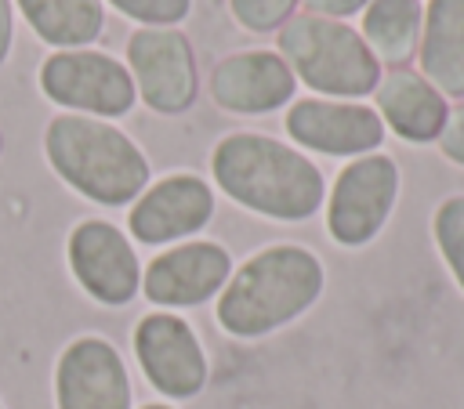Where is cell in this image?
<instances>
[{"instance_id": "cell-1", "label": "cell", "mask_w": 464, "mask_h": 409, "mask_svg": "<svg viewBox=\"0 0 464 409\" xmlns=\"http://www.w3.org/2000/svg\"><path fill=\"white\" fill-rule=\"evenodd\" d=\"M218 188L272 221H304L326 199L323 170L297 148L268 134H228L210 152Z\"/></svg>"}, {"instance_id": "cell-2", "label": "cell", "mask_w": 464, "mask_h": 409, "mask_svg": "<svg viewBox=\"0 0 464 409\" xmlns=\"http://www.w3.org/2000/svg\"><path fill=\"white\" fill-rule=\"evenodd\" d=\"M323 261L294 243L257 250L218 293V326L228 337L257 340L301 319L323 293Z\"/></svg>"}, {"instance_id": "cell-3", "label": "cell", "mask_w": 464, "mask_h": 409, "mask_svg": "<svg viewBox=\"0 0 464 409\" xmlns=\"http://www.w3.org/2000/svg\"><path fill=\"white\" fill-rule=\"evenodd\" d=\"M51 170L83 199L102 206H127L149 188L145 152L109 119L62 112L44 130Z\"/></svg>"}, {"instance_id": "cell-4", "label": "cell", "mask_w": 464, "mask_h": 409, "mask_svg": "<svg viewBox=\"0 0 464 409\" xmlns=\"http://www.w3.org/2000/svg\"><path fill=\"white\" fill-rule=\"evenodd\" d=\"M279 58L304 87L326 98H362L381 80V62L359 29L308 11L279 29Z\"/></svg>"}, {"instance_id": "cell-5", "label": "cell", "mask_w": 464, "mask_h": 409, "mask_svg": "<svg viewBox=\"0 0 464 409\" xmlns=\"http://www.w3.org/2000/svg\"><path fill=\"white\" fill-rule=\"evenodd\" d=\"M40 87L54 105L98 119L123 116L138 101L130 69L102 51H54L40 65Z\"/></svg>"}, {"instance_id": "cell-6", "label": "cell", "mask_w": 464, "mask_h": 409, "mask_svg": "<svg viewBox=\"0 0 464 409\" xmlns=\"http://www.w3.org/2000/svg\"><path fill=\"white\" fill-rule=\"evenodd\" d=\"M399 199V166L392 156H355L334 181L326 199V232L341 246H366Z\"/></svg>"}, {"instance_id": "cell-7", "label": "cell", "mask_w": 464, "mask_h": 409, "mask_svg": "<svg viewBox=\"0 0 464 409\" xmlns=\"http://www.w3.org/2000/svg\"><path fill=\"white\" fill-rule=\"evenodd\" d=\"M134 358H138L145 380L163 398H174V402L196 398L210 376L207 351H203L196 329L170 311H152V315L138 319Z\"/></svg>"}, {"instance_id": "cell-8", "label": "cell", "mask_w": 464, "mask_h": 409, "mask_svg": "<svg viewBox=\"0 0 464 409\" xmlns=\"http://www.w3.org/2000/svg\"><path fill=\"white\" fill-rule=\"evenodd\" d=\"M127 69L138 98L163 116L185 112L196 101V54L178 29H138L127 40Z\"/></svg>"}, {"instance_id": "cell-9", "label": "cell", "mask_w": 464, "mask_h": 409, "mask_svg": "<svg viewBox=\"0 0 464 409\" xmlns=\"http://www.w3.org/2000/svg\"><path fill=\"white\" fill-rule=\"evenodd\" d=\"M69 268L87 297L123 308L141 290V264L130 239L109 221H80L69 235Z\"/></svg>"}, {"instance_id": "cell-10", "label": "cell", "mask_w": 464, "mask_h": 409, "mask_svg": "<svg viewBox=\"0 0 464 409\" xmlns=\"http://www.w3.org/2000/svg\"><path fill=\"white\" fill-rule=\"evenodd\" d=\"M134 391L120 351L102 337H76L54 366L58 409H130Z\"/></svg>"}, {"instance_id": "cell-11", "label": "cell", "mask_w": 464, "mask_h": 409, "mask_svg": "<svg viewBox=\"0 0 464 409\" xmlns=\"http://www.w3.org/2000/svg\"><path fill=\"white\" fill-rule=\"evenodd\" d=\"M286 134L323 156H370L384 145V119L362 101H326L304 98L286 112Z\"/></svg>"}, {"instance_id": "cell-12", "label": "cell", "mask_w": 464, "mask_h": 409, "mask_svg": "<svg viewBox=\"0 0 464 409\" xmlns=\"http://www.w3.org/2000/svg\"><path fill=\"white\" fill-rule=\"evenodd\" d=\"M210 217H214V188L196 174H170L149 185L134 199L127 224L138 243L163 246L203 232Z\"/></svg>"}, {"instance_id": "cell-13", "label": "cell", "mask_w": 464, "mask_h": 409, "mask_svg": "<svg viewBox=\"0 0 464 409\" xmlns=\"http://www.w3.org/2000/svg\"><path fill=\"white\" fill-rule=\"evenodd\" d=\"M232 275V257L225 246L196 239L163 250L141 271V293L160 308H196L225 290Z\"/></svg>"}, {"instance_id": "cell-14", "label": "cell", "mask_w": 464, "mask_h": 409, "mask_svg": "<svg viewBox=\"0 0 464 409\" xmlns=\"http://www.w3.org/2000/svg\"><path fill=\"white\" fill-rule=\"evenodd\" d=\"M294 90H297V76L276 51H239L221 58L210 72L214 105L239 116L276 112L294 98Z\"/></svg>"}, {"instance_id": "cell-15", "label": "cell", "mask_w": 464, "mask_h": 409, "mask_svg": "<svg viewBox=\"0 0 464 409\" xmlns=\"http://www.w3.org/2000/svg\"><path fill=\"white\" fill-rule=\"evenodd\" d=\"M373 98L384 127H392V134L413 145L435 141L450 112L446 94H439L417 69H388L377 80Z\"/></svg>"}, {"instance_id": "cell-16", "label": "cell", "mask_w": 464, "mask_h": 409, "mask_svg": "<svg viewBox=\"0 0 464 409\" xmlns=\"http://www.w3.org/2000/svg\"><path fill=\"white\" fill-rule=\"evenodd\" d=\"M420 76L446 98H464V0H428L420 25Z\"/></svg>"}, {"instance_id": "cell-17", "label": "cell", "mask_w": 464, "mask_h": 409, "mask_svg": "<svg viewBox=\"0 0 464 409\" xmlns=\"http://www.w3.org/2000/svg\"><path fill=\"white\" fill-rule=\"evenodd\" d=\"M33 33L62 51H83L105 29V0H14Z\"/></svg>"}, {"instance_id": "cell-18", "label": "cell", "mask_w": 464, "mask_h": 409, "mask_svg": "<svg viewBox=\"0 0 464 409\" xmlns=\"http://www.w3.org/2000/svg\"><path fill=\"white\" fill-rule=\"evenodd\" d=\"M424 25V4L420 0H370L362 11V40L373 51L381 65L402 69L417 54Z\"/></svg>"}, {"instance_id": "cell-19", "label": "cell", "mask_w": 464, "mask_h": 409, "mask_svg": "<svg viewBox=\"0 0 464 409\" xmlns=\"http://www.w3.org/2000/svg\"><path fill=\"white\" fill-rule=\"evenodd\" d=\"M431 232H435V246H439L446 268L453 271L457 286L464 290V195H450L439 203V210L431 217Z\"/></svg>"}, {"instance_id": "cell-20", "label": "cell", "mask_w": 464, "mask_h": 409, "mask_svg": "<svg viewBox=\"0 0 464 409\" xmlns=\"http://www.w3.org/2000/svg\"><path fill=\"white\" fill-rule=\"evenodd\" d=\"M301 0H228L236 22L250 33H272V29H283L294 11H297Z\"/></svg>"}, {"instance_id": "cell-21", "label": "cell", "mask_w": 464, "mask_h": 409, "mask_svg": "<svg viewBox=\"0 0 464 409\" xmlns=\"http://www.w3.org/2000/svg\"><path fill=\"white\" fill-rule=\"evenodd\" d=\"M109 4L120 14L141 22V29H174L192 11V0H109Z\"/></svg>"}, {"instance_id": "cell-22", "label": "cell", "mask_w": 464, "mask_h": 409, "mask_svg": "<svg viewBox=\"0 0 464 409\" xmlns=\"http://www.w3.org/2000/svg\"><path fill=\"white\" fill-rule=\"evenodd\" d=\"M435 141H439V152H442L450 163L464 166V101L446 112V123H442V130H439Z\"/></svg>"}, {"instance_id": "cell-23", "label": "cell", "mask_w": 464, "mask_h": 409, "mask_svg": "<svg viewBox=\"0 0 464 409\" xmlns=\"http://www.w3.org/2000/svg\"><path fill=\"white\" fill-rule=\"evenodd\" d=\"M370 0H304V11L308 14H319V18H334V22H344L352 14H362Z\"/></svg>"}, {"instance_id": "cell-24", "label": "cell", "mask_w": 464, "mask_h": 409, "mask_svg": "<svg viewBox=\"0 0 464 409\" xmlns=\"http://www.w3.org/2000/svg\"><path fill=\"white\" fill-rule=\"evenodd\" d=\"M11 43H14V4L0 0V65L7 62Z\"/></svg>"}, {"instance_id": "cell-25", "label": "cell", "mask_w": 464, "mask_h": 409, "mask_svg": "<svg viewBox=\"0 0 464 409\" xmlns=\"http://www.w3.org/2000/svg\"><path fill=\"white\" fill-rule=\"evenodd\" d=\"M141 409H174V405H160V402H152V405H141Z\"/></svg>"}, {"instance_id": "cell-26", "label": "cell", "mask_w": 464, "mask_h": 409, "mask_svg": "<svg viewBox=\"0 0 464 409\" xmlns=\"http://www.w3.org/2000/svg\"><path fill=\"white\" fill-rule=\"evenodd\" d=\"M0 409H4V405H0Z\"/></svg>"}, {"instance_id": "cell-27", "label": "cell", "mask_w": 464, "mask_h": 409, "mask_svg": "<svg viewBox=\"0 0 464 409\" xmlns=\"http://www.w3.org/2000/svg\"><path fill=\"white\" fill-rule=\"evenodd\" d=\"M0 145H4V141H0Z\"/></svg>"}]
</instances>
